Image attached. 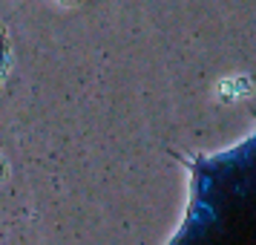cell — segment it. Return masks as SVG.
Masks as SVG:
<instances>
[{
  "mask_svg": "<svg viewBox=\"0 0 256 245\" xmlns=\"http://www.w3.org/2000/svg\"><path fill=\"white\" fill-rule=\"evenodd\" d=\"M190 205L170 245H256V130L233 150L182 159Z\"/></svg>",
  "mask_w": 256,
  "mask_h": 245,
  "instance_id": "obj_1",
  "label": "cell"
}]
</instances>
